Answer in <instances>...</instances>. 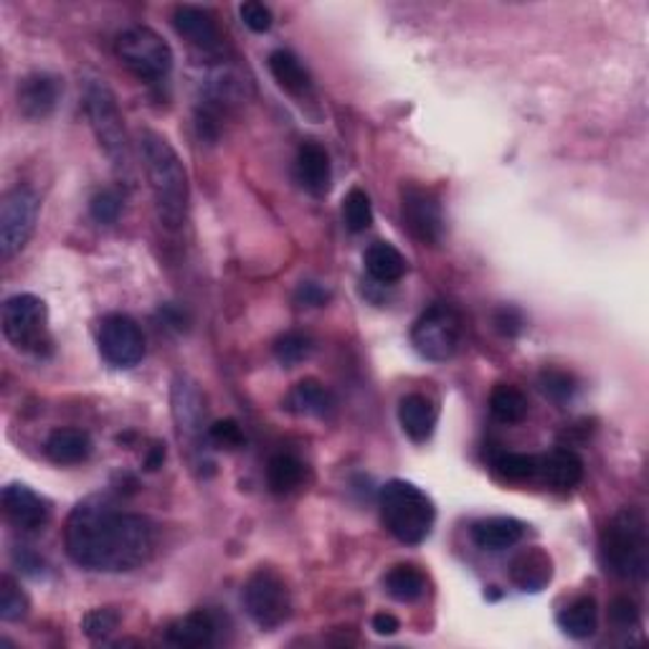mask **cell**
I'll use <instances>...</instances> for the list:
<instances>
[{
	"instance_id": "cell-1",
	"label": "cell",
	"mask_w": 649,
	"mask_h": 649,
	"mask_svg": "<svg viewBox=\"0 0 649 649\" xmlns=\"http://www.w3.org/2000/svg\"><path fill=\"white\" fill-rule=\"evenodd\" d=\"M158 531L145 515L125 513L104 498L79 502L66 517L64 546L79 569L127 574L155 553Z\"/></svg>"
},
{
	"instance_id": "cell-2",
	"label": "cell",
	"mask_w": 649,
	"mask_h": 649,
	"mask_svg": "<svg viewBox=\"0 0 649 649\" xmlns=\"http://www.w3.org/2000/svg\"><path fill=\"white\" fill-rule=\"evenodd\" d=\"M140 155L160 224L171 232H178L186 224L190 201L186 165L173 145L155 129H145L140 135Z\"/></svg>"
},
{
	"instance_id": "cell-3",
	"label": "cell",
	"mask_w": 649,
	"mask_h": 649,
	"mask_svg": "<svg viewBox=\"0 0 649 649\" xmlns=\"http://www.w3.org/2000/svg\"><path fill=\"white\" fill-rule=\"evenodd\" d=\"M599 559L607 574L627 582H645L649 569V540L645 515L635 508L616 513L601 533Z\"/></svg>"
},
{
	"instance_id": "cell-4",
	"label": "cell",
	"mask_w": 649,
	"mask_h": 649,
	"mask_svg": "<svg viewBox=\"0 0 649 649\" xmlns=\"http://www.w3.org/2000/svg\"><path fill=\"white\" fill-rule=\"evenodd\" d=\"M378 508L386 531L403 546H419L432 536L437 508L429 495L407 479H391L380 487Z\"/></svg>"
},
{
	"instance_id": "cell-5",
	"label": "cell",
	"mask_w": 649,
	"mask_h": 649,
	"mask_svg": "<svg viewBox=\"0 0 649 649\" xmlns=\"http://www.w3.org/2000/svg\"><path fill=\"white\" fill-rule=\"evenodd\" d=\"M84 110H87L89 125L95 129L99 148L112 160L114 171L129 178V171H133V152H129L125 120H122V112L112 89L102 82H91L87 87V95H84Z\"/></svg>"
},
{
	"instance_id": "cell-6",
	"label": "cell",
	"mask_w": 649,
	"mask_h": 649,
	"mask_svg": "<svg viewBox=\"0 0 649 649\" xmlns=\"http://www.w3.org/2000/svg\"><path fill=\"white\" fill-rule=\"evenodd\" d=\"M171 403H173V419H175V429H178L180 445L186 447L194 467L201 470L203 475L205 467L209 470L213 467V464L205 460V445H203V441H209L203 396L188 376H178L173 380Z\"/></svg>"
},
{
	"instance_id": "cell-7",
	"label": "cell",
	"mask_w": 649,
	"mask_h": 649,
	"mask_svg": "<svg viewBox=\"0 0 649 649\" xmlns=\"http://www.w3.org/2000/svg\"><path fill=\"white\" fill-rule=\"evenodd\" d=\"M122 64L142 82H163L173 68V51L165 38L148 26H129L114 41Z\"/></svg>"
},
{
	"instance_id": "cell-8",
	"label": "cell",
	"mask_w": 649,
	"mask_h": 649,
	"mask_svg": "<svg viewBox=\"0 0 649 649\" xmlns=\"http://www.w3.org/2000/svg\"><path fill=\"white\" fill-rule=\"evenodd\" d=\"M411 342L416 353L426 361L445 363L457 355L462 346V317L445 302L426 308L411 330Z\"/></svg>"
},
{
	"instance_id": "cell-9",
	"label": "cell",
	"mask_w": 649,
	"mask_h": 649,
	"mask_svg": "<svg viewBox=\"0 0 649 649\" xmlns=\"http://www.w3.org/2000/svg\"><path fill=\"white\" fill-rule=\"evenodd\" d=\"M244 609L262 629H277L292 614V597L277 571L259 569L244 584Z\"/></svg>"
},
{
	"instance_id": "cell-10",
	"label": "cell",
	"mask_w": 649,
	"mask_h": 649,
	"mask_svg": "<svg viewBox=\"0 0 649 649\" xmlns=\"http://www.w3.org/2000/svg\"><path fill=\"white\" fill-rule=\"evenodd\" d=\"M38 221V196L26 186L8 190L0 203V257L13 259L34 236Z\"/></svg>"
},
{
	"instance_id": "cell-11",
	"label": "cell",
	"mask_w": 649,
	"mask_h": 649,
	"mask_svg": "<svg viewBox=\"0 0 649 649\" xmlns=\"http://www.w3.org/2000/svg\"><path fill=\"white\" fill-rule=\"evenodd\" d=\"M3 335L15 348L41 353L49 346L46 335V304L36 295H13L3 304Z\"/></svg>"
},
{
	"instance_id": "cell-12",
	"label": "cell",
	"mask_w": 649,
	"mask_h": 649,
	"mask_svg": "<svg viewBox=\"0 0 649 649\" xmlns=\"http://www.w3.org/2000/svg\"><path fill=\"white\" fill-rule=\"evenodd\" d=\"M401 221L416 241L437 247L445 239V213L439 198L414 183L401 188Z\"/></svg>"
},
{
	"instance_id": "cell-13",
	"label": "cell",
	"mask_w": 649,
	"mask_h": 649,
	"mask_svg": "<svg viewBox=\"0 0 649 649\" xmlns=\"http://www.w3.org/2000/svg\"><path fill=\"white\" fill-rule=\"evenodd\" d=\"M99 353L114 369H133L145 355V335L129 315L114 312L99 325Z\"/></svg>"
},
{
	"instance_id": "cell-14",
	"label": "cell",
	"mask_w": 649,
	"mask_h": 649,
	"mask_svg": "<svg viewBox=\"0 0 649 649\" xmlns=\"http://www.w3.org/2000/svg\"><path fill=\"white\" fill-rule=\"evenodd\" d=\"M0 502H3L5 521L23 533L41 531L51 517L49 502L21 483L5 485Z\"/></svg>"
},
{
	"instance_id": "cell-15",
	"label": "cell",
	"mask_w": 649,
	"mask_h": 649,
	"mask_svg": "<svg viewBox=\"0 0 649 649\" xmlns=\"http://www.w3.org/2000/svg\"><path fill=\"white\" fill-rule=\"evenodd\" d=\"M59 95L61 87L57 76L43 72L23 76L18 91H15V97H18V112L26 120H46L57 110Z\"/></svg>"
},
{
	"instance_id": "cell-16",
	"label": "cell",
	"mask_w": 649,
	"mask_h": 649,
	"mask_svg": "<svg viewBox=\"0 0 649 649\" xmlns=\"http://www.w3.org/2000/svg\"><path fill=\"white\" fill-rule=\"evenodd\" d=\"M173 26L178 34L194 43L201 51H219L221 49V30L213 15L205 8L198 5H178L173 11Z\"/></svg>"
},
{
	"instance_id": "cell-17",
	"label": "cell",
	"mask_w": 649,
	"mask_h": 649,
	"mask_svg": "<svg viewBox=\"0 0 649 649\" xmlns=\"http://www.w3.org/2000/svg\"><path fill=\"white\" fill-rule=\"evenodd\" d=\"M297 178H300L302 188L315 198H323L330 190L333 165L323 145L312 140L300 145V150H297Z\"/></svg>"
},
{
	"instance_id": "cell-18",
	"label": "cell",
	"mask_w": 649,
	"mask_h": 649,
	"mask_svg": "<svg viewBox=\"0 0 649 649\" xmlns=\"http://www.w3.org/2000/svg\"><path fill=\"white\" fill-rule=\"evenodd\" d=\"M538 477L553 490H574L584 479V462L574 449L561 447L551 454L538 457Z\"/></svg>"
},
{
	"instance_id": "cell-19",
	"label": "cell",
	"mask_w": 649,
	"mask_h": 649,
	"mask_svg": "<svg viewBox=\"0 0 649 649\" xmlns=\"http://www.w3.org/2000/svg\"><path fill=\"white\" fill-rule=\"evenodd\" d=\"M338 407L330 388H325L315 378H304L287 394L285 409L295 416H312V419H327Z\"/></svg>"
},
{
	"instance_id": "cell-20",
	"label": "cell",
	"mask_w": 649,
	"mask_h": 649,
	"mask_svg": "<svg viewBox=\"0 0 649 649\" xmlns=\"http://www.w3.org/2000/svg\"><path fill=\"white\" fill-rule=\"evenodd\" d=\"M437 407L429 396L424 394H409L403 396L399 403V422L403 434L416 445L432 439L434 429H437Z\"/></svg>"
},
{
	"instance_id": "cell-21",
	"label": "cell",
	"mask_w": 649,
	"mask_h": 649,
	"mask_svg": "<svg viewBox=\"0 0 649 649\" xmlns=\"http://www.w3.org/2000/svg\"><path fill=\"white\" fill-rule=\"evenodd\" d=\"M510 578H513V584L521 591H544L553 578L551 556L540 551V548H528V551L515 556V561L510 563Z\"/></svg>"
},
{
	"instance_id": "cell-22",
	"label": "cell",
	"mask_w": 649,
	"mask_h": 649,
	"mask_svg": "<svg viewBox=\"0 0 649 649\" xmlns=\"http://www.w3.org/2000/svg\"><path fill=\"white\" fill-rule=\"evenodd\" d=\"M525 536V525L515 517H485L472 525V540L483 551H508V548L517 546Z\"/></svg>"
},
{
	"instance_id": "cell-23",
	"label": "cell",
	"mask_w": 649,
	"mask_h": 649,
	"mask_svg": "<svg viewBox=\"0 0 649 649\" xmlns=\"http://www.w3.org/2000/svg\"><path fill=\"white\" fill-rule=\"evenodd\" d=\"M91 449V437L82 429H57L49 434L46 439L43 452L53 464H61V467H72V464H82L89 460Z\"/></svg>"
},
{
	"instance_id": "cell-24",
	"label": "cell",
	"mask_w": 649,
	"mask_h": 649,
	"mask_svg": "<svg viewBox=\"0 0 649 649\" xmlns=\"http://www.w3.org/2000/svg\"><path fill=\"white\" fill-rule=\"evenodd\" d=\"M167 642L183 649H196V647H209L216 637V622L209 612L198 609V612H190L183 616V620H175L171 627L165 629Z\"/></svg>"
},
{
	"instance_id": "cell-25",
	"label": "cell",
	"mask_w": 649,
	"mask_h": 649,
	"mask_svg": "<svg viewBox=\"0 0 649 649\" xmlns=\"http://www.w3.org/2000/svg\"><path fill=\"white\" fill-rule=\"evenodd\" d=\"M365 270H369L371 279L380 282V285H394V282L403 279V274L409 270V262L394 244L376 241L365 249Z\"/></svg>"
},
{
	"instance_id": "cell-26",
	"label": "cell",
	"mask_w": 649,
	"mask_h": 649,
	"mask_svg": "<svg viewBox=\"0 0 649 649\" xmlns=\"http://www.w3.org/2000/svg\"><path fill=\"white\" fill-rule=\"evenodd\" d=\"M559 627L571 639H589L597 635L599 627V607L594 597H578L574 604H569L559 614Z\"/></svg>"
},
{
	"instance_id": "cell-27",
	"label": "cell",
	"mask_w": 649,
	"mask_h": 649,
	"mask_svg": "<svg viewBox=\"0 0 649 649\" xmlns=\"http://www.w3.org/2000/svg\"><path fill=\"white\" fill-rule=\"evenodd\" d=\"M270 72L274 76V82H277L285 91H289V95H304V91L312 87L310 72L304 68L302 61L287 49H277L272 53Z\"/></svg>"
},
{
	"instance_id": "cell-28",
	"label": "cell",
	"mask_w": 649,
	"mask_h": 649,
	"mask_svg": "<svg viewBox=\"0 0 649 649\" xmlns=\"http://www.w3.org/2000/svg\"><path fill=\"white\" fill-rule=\"evenodd\" d=\"M304 483V464L295 454H274L266 467V485L274 495H292Z\"/></svg>"
},
{
	"instance_id": "cell-29",
	"label": "cell",
	"mask_w": 649,
	"mask_h": 649,
	"mask_svg": "<svg viewBox=\"0 0 649 649\" xmlns=\"http://www.w3.org/2000/svg\"><path fill=\"white\" fill-rule=\"evenodd\" d=\"M528 396L517 386L498 384L490 394V414L500 424H521L528 416Z\"/></svg>"
},
{
	"instance_id": "cell-30",
	"label": "cell",
	"mask_w": 649,
	"mask_h": 649,
	"mask_svg": "<svg viewBox=\"0 0 649 649\" xmlns=\"http://www.w3.org/2000/svg\"><path fill=\"white\" fill-rule=\"evenodd\" d=\"M384 589L391 599L411 604V601L422 599L426 591V576L416 566H394L384 578Z\"/></svg>"
},
{
	"instance_id": "cell-31",
	"label": "cell",
	"mask_w": 649,
	"mask_h": 649,
	"mask_svg": "<svg viewBox=\"0 0 649 649\" xmlns=\"http://www.w3.org/2000/svg\"><path fill=\"white\" fill-rule=\"evenodd\" d=\"M495 475L506 483H528L538 477V457L523 452H500L492 457Z\"/></svg>"
},
{
	"instance_id": "cell-32",
	"label": "cell",
	"mask_w": 649,
	"mask_h": 649,
	"mask_svg": "<svg viewBox=\"0 0 649 649\" xmlns=\"http://www.w3.org/2000/svg\"><path fill=\"white\" fill-rule=\"evenodd\" d=\"M312 350H315V342H312L308 333H300V330H289L285 335H279L277 342H274V358H277L285 369H295V365L308 361Z\"/></svg>"
},
{
	"instance_id": "cell-33",
	"label": "cell",
	"mask_w": 649,
	"mask_h": 649,
	"mask_svg": "<svg viewBox=\"0 0 649 649\" xmlns=\"http://www.w3.org/2000/svg\"><path fill=\"white\" fill-rule=\"evenodd\" d=\"M342 219H346V226L353 234H361L373 224V209L371 198L363 188H353L342 201Z\"/></svg>"
},
{
	"instance_id": "cell-34",
	"label": "cell",
	"mask_w": 649,
	"mask_h": 649,
	"mask_svg": "<svg viewBox=\"0 0 649 649\" xmlns=\"http://www.w3.org/2000/svg\"><path fill=\"white\" fill-rule=\"evenodd\" d=\"M538 386H540V391H544L546 399H551L556 403L571 401L578 391L576 378L571 376L569 371H561V369H546L544 373H540Z\"/></svg>"
},
{
	"instance_id": "cell-35",
	"label": "cell",
	"mask_w": 649,
	"mask_h": 649,
	"mask_svg": "<svg viewBox=\"0 0 649 649\" xmlns=\"http://www.w3.org/2000/svg\"><path fill=\"white\" fill-rule=\"evenodd\" d=\"M28 614V597L11 576L0 578V620L21 622Z\"/></svg>"
},
{
	"instance_id": "cell-36",
	"label": "cell",
	"mask_w": 649,
	"mask_h": 649,
	"mask_svg": "<svg viewBox=\"0 0 649 649\" xmlns=\"http://www.w3.org/2000/svg\"><path fill=\"white\" fill-rule=\"evenodd\" d=\"M117 627H120V612H114L112 607L91 609V612L82 620L84 635L95 639V642H104L107 637L117 632Z\"/></svg>"
},
{
	"instance_id": "cell-37",
	"label": "cell",
	"mask_w": 649,
	"mask_h": 649,
	"mask_svg": "<svg viewBox=\"0 0 649 649\" xmlns=\"http://www.w3.org/2000/svg\"><path fill=\"white\" fill-rule=\"evenodd\" d=\"M209 445L226 449V452H236V449L247 445V437H244V429L236 419H221V422H213L209 426Z\"/></svg>"
},
{
	"instance_id": "cell-38",
	"label": "cell",
	"mask_w": 649,
	"mask_h": 649,
	"mask_svg": "<svg viewBox=\"0 0 649 649\" xmlns=\"http://www.w3.org/2000/svg\"><path fill=\"white\" fill-rule=\"evenodd\" d=\"M89 211H91V219H95L97 224H104V226L117 224V219L122 213V196L112 188L99 190V194L91 198Z\"/></svg>"
},
{
	"instance_id": "cell-39",
	"label": "cell",
	"mask_w": 649,
	"mask_h": 649,
	"mask_svg": "<svg viewBox=\"0 0 649 649\" xmlns=\"http://www.w3.org/2000/svg\"><path fill=\"white\" fill-rule=\"evenodd\" d=\"M239 15L244 21V26H247L249 30H254V34H266V30L272 28L274 23V15L270 8H266L264 3H257V0H249V3H244L239 8Z\"/></svg>"
},
{
	"instance_id": "cell-40",
	"label": "cell",
	"mask_w": 649,
	"mask_h": 649,
	"mask_svg": "<svg viewBox=\"0 0 649 649\" xmlns=\"http://www.w3.org/2000/svg\"><path fill=\"white\" fill-rule=\"evenodd\" d=\"M492 323H495V327H498V333L506 335V338H517L525 327V317L521 310L513 308V304H506V308L495 310Z\"/></svg>"
},
{
	"instance_id": "cell-41",
	"label": "cell",
	"mask_w": 649,
	"mask_h": 649,
	"mask_svg": "<svg viewBox=\"0 0 649 649\" xmlns=\"http://www.w3.org/2000/svg\"><path fill=\"white\" fill-rule=\"evenodd\" d=\"M609 620H612L616 624V627H622V629L637 627L639 609H637V604L629 597H616L612 601V607H609Z\"/></svg>"
},
{
	"instance_id": "cell-42",
	"label": "cell",
	"mask_w": 649,
	"mask_h": 649,
	"mask_svg": "<svg viewBox=\"0 0 649 649\" xmlns=\"http://www.w3.org/2000/svg\"><path fill=\"white\" fill-rule=\"evenodd\" d=\"M297 304H302V308H323V304L330 300V292L323 285H317V282H302L300 287H297V295H295Z\"/></svg>"
},
{
	"instance_id": "cell-43",
	"label": "cell",
	"mask_w": 649,
	"mask_h": 649,
	"mask_svg": "<svg viewBox=\"0 0 649 649\" xmlns=\"http://www.w3.org/2000/svg\"><path fill=\"white\" fill-rule=\"evenodd\" d=\"M13 561L18 563L23 574H30V576L43 574V561L38 559V556L30 553V551H26V548H21V551H15V553H13Z\"/></svg>"
},
{
	"instance_id": "cell-44",
	"label": "cell",
	"mask_w": 649,
	"mask_h": 649,
	"mask_svg": "<svg viewBox=\"0 0 649 649\" xmlns=\"http://www.w3.org/2000/svg\"><path fill=\"white\" fill-rule=\"evenodd\" d=\"M373 629H376V635H380V637H394L396 632L401 629V624H399V620H396L394 614H376L373 616Z\"/></svg>"
},
{
	"instance_id": "cell-45",
	"label": "cell",
	"mask_w": 649,
	"mask_h": 649,
	"mask_svg": "<svg viewBox=\"0 0 649 649\" xmlns=\"http://www.w3.org/2000/svg\"><path fill=\"white\" fill-rule=\"evenodd\" d=\"M163 462H165V445L155 441V445L150 447L148 457H145V467H148L150 472H155V470L163 467Z\"/></svg>"
}]
</instances>
